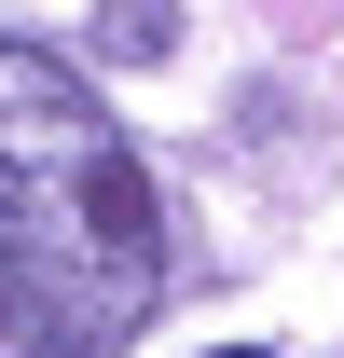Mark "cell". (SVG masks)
I'll use <instances>...</instances> for the list:
<instances>
[{
  "label": "cell",
  "mask_w": 344,
  "mask_h": 358,
  "mask_svg": "<svg viewBox=\"0 0 344 358\" xmlns=\"http://www.w3.org/2000/svg\"><path fill=\"white\" fill-rule=\"evenodd\" d=\"M220 358H261V345H220Z\"/></svg>",
  "instance_id": "3"
},
{
  "label": "cell",
  "mask_w": 344,
  "mask_h": 358,
  "mask_svg": "<svg viewBox=\"0 0 344 358\" xmlns=\"http://www.w3.org/2000/svg\"><path fill=\"white\" fill-rule=\"evenodd\" d=\"M96 42L124 55V69H152V55L179 42V0H110V14H96Z\"/></svg>",
  "instance_id": "2"
},
{
  "label": "cell",
  "mask_w": 344,
  "mask_h": 358,
  "mask_svg": "<svg viewBox=\"0 0 344 358\" xmlns=\"http://www.w3.org/2000/svg\"><path fill=\"white\" fill-rule=\"evenodd\" d=\"M166 289V207L55 42H0V358H110Z\"/></svg>",
  "instance_id": "1"
}]
</instances>
